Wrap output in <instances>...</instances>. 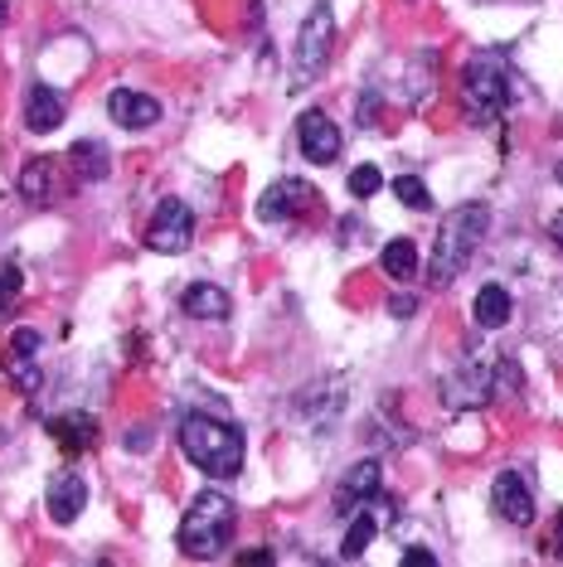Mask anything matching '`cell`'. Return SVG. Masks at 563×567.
<instances>
[{"mask_svg":"<svg viewBox=\"0 0 563 567\" xmlns=\"http://www.w3.org/2000/svg\"><path fill=\"white\" fill-rule=\"evenodd\" d=\"M181 451L190 466H199L214 481H234L243 475V432L224 417H209V412H190L181 422Z\"/></svg>","mask_w":563,"mask_h":567,"instance_id":"1","label":"cell"},{"mask_svg":"<svg viewBox=\"0 0 563 567\" xmlns=\"http://www.w3.org/2000/svg\"><path fill=\"white\" fill-rule=\"evenodd\" d=\"M485 228H491V209L485 204H462L442 218L438 243H432V287H447V281L462 277V267L477 257Z\"/></svg>","mask_w":563,"mask_h":567,"instance_id":"2","label":"cell"},{"mask_svg":"<svg viewBox=\"0 0 563 567\" xmlns=\"http://www.w3.org/2000/svg\"><path fill=\"white\" fill-rule=\"evenodd\" d=\"M234 524H238L234 499H228L224 489H199L195 505L185 509L175 544H181L190 558H219V553L234 544Z\"/></svg>","mask_w":563,"mask_h":567,"instance_id":"3","label":"cell"},{"mask_svg":"<svg viewBox=\"0 0 563 567\" xmlns=\"http://www.w3.org/2000/svg\"><path fill=\"white\" fill-rule=\"evenodd\" d=\"M515 97V73H510L505 49H481L462 73V102L477 126H491Z\"/></svg>","mask_w":563,"mask_h":567,"instance_id":"4","label":"cell"},{"mask_svg":"<svg viewBox=\"0 0 563 567\" xmlns=\"http://www.w3.org/2000/svg\"><path fill=\"white\" fill-rule=\"evenodd\" d=\"M330 40H336V16H330V6L306 10L301 30H297V63H291V87H311L321 79L326 59H330Z\"/></svg>","mask_w":563,"mask_h":567,"instance_id":"5","label":"cell"},{"mask_svg":"<svg viewBox=\"0 0 563 567\" xmlns=\"http://www.w3.org/2000/svg\"><path fill=\"white\" fill-rule=\"evenodd\" d=\"M491 505H495V514H501L505 524L530 528L534 524V475L524 466H505L501 475H495V485H491Z\"/></svg>","mask_w":563,"mask_h":567,"instance_id":"6","label":"cell"},{"mask_svg":"<svg viewBox=\"0 0 563 567\" xmlns=\"http://www.w3.org/2000/svg\"><path fill=\"white\" fill-rule=\"evenodd\" d=\"M190 238H195V214H190L181 199H165L146 228V243L156 252H185Z\"/></svg>","mask_w":563,"mask_h":567,"instance_id":"7","label":"cell"},{"mask_svg":"<svg viewBox=\"0 0 563 567\" xmlns=\"http://www.w3.org/2000/svg\"><path fill=\"white\" fill-rule=\"evenodd\" d=\"M311 199H316V189L306 185V179H277V185H267L263 189V199H258V218L263 224H287V218H297L311 209Z\"/></svg>","mask_w":563,"mask_h":567,"instance_id":"8","label":"cell"},{"mask_svg":"<svg viewBox=\"0 0 563 567\" xmlns=\"http://www.w3.org/2000/svg\"><path fill=\"white\" fill-rule=\"evenodd\" d=\"M379 481H383L379 461H355V466L345 471V481L336 485V514H340V519L369 509V499L379 495Z\"/></svg>","mask_w":563,"mask_h":567,"instance_id":"9","label":"cell"},{"mask_svg":"<svg viewBox=\"0 0 563 567\" xmlns=\"http://www.w3.org/2000/svg\"><path fill=\"white\" fill-rule=\"evenodd\" d=\"M297 146L311 165H330L340 156V126L330 122L326 112H306V117L297 122Z\"/></svg>","mask_w":563,"mask_h":567,"instance_id":"10","label":"cell"},{"mask_svg":"<svg viewBox=\"0 0 563 567\" xmlns=\"http://www.w3.org/2000/svg\"><path fill=\"white\" fill-rule=\"evenodd\" d=\"M44 505H49V519H54V524H73V519H79V514L88 509V481H83L79 471L49 475Z\"/></svg>","mask_w":563,"mask_h":567,"instance_id":"11","label":"cell"},{"mask_svg":"<svg viewBox=\"0 0 563 567\" xmlns=\"http://www.w3.org/2000/svg\"><path fill=\"white\" fill-rule=\"evenodd\" d=\"M108 117L126 126V132H146V126L161 122V102L146 93H132V87H112L108 93Z\"/></svg>","mask_w":563,"mask_h":567,"instance_id":"12","label":"cell"},{"mask_svg":"<svg viewBox=\"0 0 563 567\" xmlns=\"http://www.w3.org/2000/svg\"><path fill=\"white\" fill-rule=\"evenodd\" d=\"M485 398H495V379L485 373V364L467 359V364L447 379V403H452V408H471V403H485Z\"/></svg>","mask_w":563,"mask_h":567,"instance_id":"13","label":"cell"},{"mask_svg":"<svg viewBox=\"0 0 563 567\" xmlns=\"http://www.w3.org/2000/svg\"><path fill=\"white\" fill-rule=\"evenodd\" d=\"M24 126H30L34 136L59 132V126H63V97L49 83H34L30 87V97H24Z\"/></svg>","mask_w":563,"mask_h":567,"instance_id":"14","label":"cell"},{"mask_svg":"<svg viewBox=\"0 0 563 567\" xmlns=\"http://www.w3.org/2000/svg\"><path fill=\"white\" fill-rule=\"evenodd\" d=\"M181 311H185L190 320H224L228 311H234V301H228L224 287L195 281V287H185V296H181Z\"/></svg>","mask_w":563,"mask_h":567,"instance_id":"15","label":"cell"},{"mask_svg":"<svg viewBox=\"0 0 563 567\" xmlns=\"http://www.w3.org/2000/svg\"><path fill=\"white\" fill-rule=\"evenodd\" d=\"M510 311H515V306H510V291L501 287V281L481 287V291H477V301H471V316H477V326H481V330H501L505 320H510Z\"/></svg>","mask_w":563,"mask_h":567,"instance_id":"16","label":"cell"},{"mask_svg":"<svg viewBox=\"0 0 563 567\" xmlns=\"http://www.w3.org/2000/svg\"><path fill=\"white\" fill-rule=\"evenodd\" d=\"M379 267H383V277H393V281H408L418 272V248L408 238H393V243H383V252H379Z\"/></svg>","mask_w":563,"mask_h":567,"instance_id":"17","label":"cell"},{"mask_svg":"<svg viewBox=\"0 0 563 567\" xmlns=\"http://www.w3.org/2000/svg\"><path fill=\"white\" fill-rule=\"evenodd\" d=\"M20 195L30 199V204H49V195H54V171H49L44 156L24 161V171H20Z\"/></svg>","mask_w":563,"mask_h":567,"instance_id":"18","label":"cell"},{"mask_svg":"<svg viewBox=\"0 0 563 567\" xmlns=\"http://www.w3.org/2000/svg\"><path fill=\"white\" fill-rule=\"evenodd\" d=\"M69 161L79 165L83 179H108V171H112V156H108V146H102V141H73Z\"/></svg>","mask_w":563,"mask_h":567,"instance_id":"19","label":"cell"},{"mask_svg":"<svg viewBox=\"0 0 563 567\" xmlns=\"http://www.w3.org/2000/svg\"><path fill=\"white\" fill-rule=\"evenodd\" d=\"M54 436H59V446L73 456V451L93 446V436H98V432H93V417H83V412H69V417H59V422H54Z\"/></svg>","mask_w":563,"mask_h":567,"instance_id":"20","label":"cell"},{"mask_svg":"<svg viewBox=\"0 0 563 567\" xmlns=\"http://www.w3.org/2000/svg\"><path fill=\"white\" fill-rule=\"evenodd\" d=\"M375 534H379V524H375V514L360 509V514H350V528H345V544H340V558H360V553L375 544Z\"/></svg>","mask_w":563,"mask_h":567,"instance_id":"21","label":"cell"},{"mask_svg":"<svg viewBox=\"0 0 563 567\" xmlns=\"http://www.w3.org/2000/svg\"><path fill=\"white\" fill-rule=\"evenodd\" d=\"M393 195H399L413 214H428L432 209V195H428V185H422L418 175H399V179H393Z\"/></svg>","mask_w":563,"mask_h":567,"instance_id":"22","label":"cell"},{"mask_svg":"<svg viewBox=\"0 0 563 567\" xmlns=\"http://www.w3.org/2000/svg\"><path fill=\"white\" fill-rule=\"evenodd\" d=\"M379 185H383V175L375 171V165H355V171H350V195L355 199H375Z\"/></svg>","mask_w":563,"mask_h":567,"instance_id":"23","label":"cell"},{"mask_svg":"<svg viewBox=\"0 0 563 567\" xmlns=\"http://www.w3.org/2000/svg\"><path fill=\"white\" fill-rule=\"evenodd\" d=\"M491 379H495V393H510V389H520V383H524V373H520L515 359H501Z\"/></svg>","mask_w":563,"mask_h":567,"instance_id":"24","label":"cell"},{"mask_svg":"<svg viewBox=\"0 0 563 567\" xmlns=\"http://www.w3.org/2000/svg\"><path fill=\"white\" fill-rule=\"evenodd\" d=\"M16 291H20V267L6 262V267H0V306H6Z\"/></svg>","mask_w":563,"mask_h":567,"instance_id":"25","label":"cell"},{"mask_svg":"<svg viewBox=\"0 0 563 567\" xmlns=\"http://www.w3.org/2000/svg\"><path fill=\"white\" fill-rule=\"evenodd\" d=\"M10 350H16V354H40V334H34V330H16V334H10Z\"/></svg>","mask_w":563,"mask_h":567,"instance_id":"26","label":"cell"},{"mask_svg":"<svg viewBox=\"0 0 563 567\" xmlns=\"http://www.w3.org/2000/svg\"><path fill=\"white\" fill-rule=\"evenodd\" d=\"M403 567H438V558H432L428 548H408L403 553Z\"/></svg>","mask_w":563,"mask_h":567,"instance_id":"27","label":"cell"},{"mask_svg":"<svg viewBox=\"0 0 563 567\" xmlns=\"http://www.w3.org/2000/svg\"><path fill=\"white\" fill-rule=\"evenodd\" d=\"M413 306H418L413 296H393V301H389V316H399V320H403V316H413Z\"/></svg>","mask_w":563,"mask_h":567,"instance_id":"28","label":"cell"},{"mask_svg":"<svg viewBox=\"0 0 563 567\" xmlns=\"http://www.w3.org/2000/svg\"><path fill=\"white\" fill-rule=\"evenodd\" d=\"M126 446H132V451H146V446H151V427H136L132 436H126Z\"/></svg>","mask_w":563,"mask_h":567,"instance_id":"29","label":"cell"},{"mask_svg":"<svg viewBox=\"0 0 563 567\" xmlns=\"http://www.w3.org/2000/svg\"><path fill=\"white\" fill-rule=\"evenodd\" d=\"M238 563H258V567H267V563H273V553H267V548H253V553H238Z\"/></svg>","mask_w":563,"mask_h":567,"instance_id":"30","label":"cell"},{"mask_svg":"<svg viewBox=\"0 0 563 567\" xmlns=\"http://www.w3.org/2000/svg\"><path fill=\"white\" fill-rule=\"evenodd\" d=\"M549 234H554V243H559V248H563V214L554 218V224H549Z\"/></svg>","mask_w":563,"mask_h":567,"instance_id":"31","label":"cell"},{"mask_svg":"<svg viewBox=\"0 0 563 567\" xmlns=\"http://www.w3.org/2000/svg\"><path fill=\"white\" fill-rule=\"evenodd\" d=\"M549 553H559V558H563V514H559V548H549Z\"/></svg>","mask_w":563,"mask_h":567,"instance_id":"32","label":"cell"},{"mask_svg":"<svg viewBox=\"0 0 563 567\" xmlns=\"http://www.w3.org/2000/svg\"><path fill=\"white\" fill-rule=\"evenodd\" d=\"M10 20V6H6V0H0V24H6Z\"/></svg>","mask_w":563,"mask_h":567,"instance_id":"33","label":"cell"},{"mask_svg":"<svg viewBox=\"0 0 563 567\" xmlns=\"http://www.w3.org/2000/svg\"><path fill=\"white\" fill-rule=\"evenodd\" d=\"M554 175H559V185H563V161H559V165H554Z\"/></svg>","mask_w":563,"mask_h":567,"instance_id":"34","label":"cell"}]
</instances>
